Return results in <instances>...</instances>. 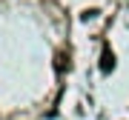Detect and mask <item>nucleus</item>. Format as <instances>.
<instances>
[{
  "instance_id": "7ed1b4c3",
  "label": "nucleus",
  "mask_w": 129,
  "mask_h": 120,
  "mask_svg": "<svg viewBox=\"0 0 129 120\" xmlns=\"http://www.w3.org/2000/svg\"><path fill=\"white\" fill-rule=\"evenodd\" d=\"M95 14H98V9H86V12L80 14V17H83V20H89V17H95Z\"/></svg>"
},
{
  "instance_id": "f257e3e1",
  "label": "nucleus",
  "mask_w": 129,
  "mask_h": 120,
  "mask_svg": "<svg viewBox=\"0 0 129 120\" xmlns=\"http://www.w3.org/2000/svg\"><path fill=\"white\" fill-rule=\"evenodd\" d=\"M112 69H115V51H112L109 46H103V54H101V72L109 74Z\"/></svg>"
},
{
  "instance_id": "f03ea898",
  "label": "nucleus",
  "mask_w": 129,
  "mask_h": 120,
  "mask_svg": "<svg viewBox=\"0 0 129 120\" xmlns=\"http://www.w3.org/2000/svg\"><path fill=\"white\" fill-rule=\"evenodd\" d=\"M63 69H69V57H66V54H57V72H63Z\"/></svg>"
}]
</instances>
